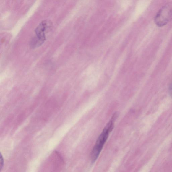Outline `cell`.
<instances>
[{
  "label": "cell",
  "mask_w": 172,
  "mask_h": 172,
  "mask_svg": "<svg viewBox=\"0 0 172 172\" xmlns=\"http://www.w3.org/2000/svg\"><path fill=\"white\" fill-rule=\"evenodd\" d=\"M52 22L48 20L42 21L35 29V36L32 38L30 46L32 48L39 47L46 40V34L52 27Z\"/></svg>",
  "instance_id": "1"
},
{
  "label": "cell",
  "mask_w": 172,
  "mask_h": 172,
  "mask_svg": "<svg viewBox=\"0 0 172 172\" xmlns=\"http://www.w3.org/2000/svg\"><path fill=\"white\" fill-rule=\"evenodd\" d=\"M112 130L110 127L106 125L102 133L98 137L91 154V159L93 163L96 160L107 141L110 132Z\"/></svg>",
  "instance_id": "2"
},
{
  "label": "cell",
  "mask_w": 172,
  "mask_h": 172,
  "mask_svg": "<svg viewBox=\"0 0 172 172\" xmlns=\"http://www.w3.org/2000/svg\"><path fill=\"white\" fill-rule=\"evenodd\" d=\"M172 17V4H168L160 10L155 18V22L157 26L162 27L166 25Z\"/></svg>",
  "instance_id": "3"
},
{
  "label": "cell",
  "mask_w": 172,
  "mask_h": 172,
  "mask_svg": "<svg viewBox=\"0 0 172 172\" xmlns=\"http://www.w3.org/2000/svg\"><path fill=\"white\" fill-rule=\"evenodd\" d=\"M51 157V163H53V172H59L63 166L64 161L62 157L56 151L53 152Z\"/></svg>",
  "instance_id": "4"
},
{
  "label": "cell",
  "mask_w": 172,
  "mask_h": 172,
  "mask_svg": "<svg viewBox=\"0 0 172 172\" xmlns=\"http://www.w3.org/2000/svg\"><path fill=\"white\" fill-rule=\"evenodd\" d=\"M0 161H1V170L2 168H3L4 165V160L3 157H2V155L1 154V157H0Z\"/></svg>",
  "instance_id": "5"
},
{
  "label": "cell",
  "mask_w": 172,
  "mask_h": 172,
  "mask_svg": "<svg viewBox=\"0 0 172 172\" xmlns=\"http://www.w3.org/2000/svg\"><path fill=\"white\" fill-rule=\"evenodd\" d=\"M169 94H170L171 97L172 98V83L170 85V87H169Z\"/></svg>",
  "instance_id": "6"
}]
</instances>
